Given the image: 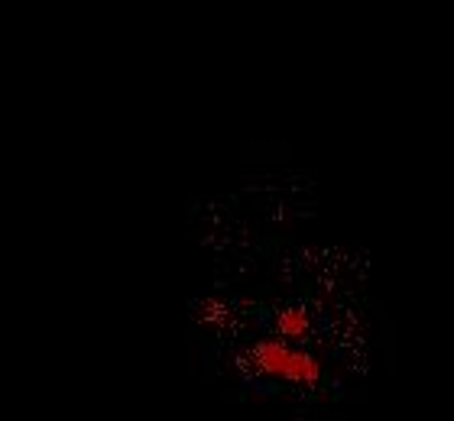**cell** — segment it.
Returning a JSON list of instances; mask_svg holds the SVG:
<instances>
[{"label": "cell", "mask_w": 454, "mask_h": 421, "mask_svg": "<svg viewBox=\"0 0 454 421\" xmlns=\"http://www.w3.org/2000/svg\"><path fill=\"white\" fill-rule=\"evenodd\" d=\"M250 363L263 376H273V379H283V383L293 386H318L325 376L318 356L299 350L286 337H263V340H256L254 350H250Z\"/></svg>", "instance_id": "obj_1"}, {"label": "cell", "mask_w": 454, "mask_h": 421, "mask_svg": "<svg viewBox=\"0 0 454 421\" xmlns=\"http://www.w3.org/2000/svg\"><path fill=\"white\" fill-rule=\"evenodd\" d=\"M312 331V318L302 308H286L276 315V337L286 340H305V334Z\"/></svg>", "instance_id": "obj_2"}]
</instances>
